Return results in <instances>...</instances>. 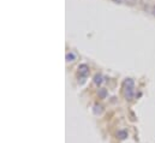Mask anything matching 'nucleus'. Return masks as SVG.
Listing matches in <instances>:
<instances>
[{
    "mask_svg": "<svg viewBox=\"0 0 155 143\" xmlns=\"http://www.w3.org/2000/svg\"><path fill=\"white\" fill-rule=\"evenodd\" d=\"M66 58H68L69 60H70V59H75V55H74V54H68Z\"/></svg>",
    "mask_w": 155,
    "mask_h": 143,
    "instance_id": "f03ea898",
    "label": "nucleus"
},
{
    "mask_svg": "<svg viewBox=\"0 0 155 143\" xmlns=\"http://www.w3.org/2000/svg\"><path fill=\"white\" fill-rule=\"evenodd\" d=\"M87 69H88V68H87V66H85V65H82V66H81V68H79V72H81V73H83V75H85V73H87Z\"/></svg>",
    "mask_w": 155,
    "mask_h": 143,
    "instance_id": "f257e3e1",
    "label": "nucleus"
}]
</instances>
